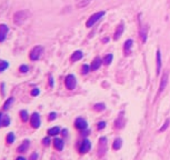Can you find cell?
Wrapping results in <instances>:
<instances>
[{
	"mask_svg": "<svg viewBox=\"0 0 170 160\" xmlns=\"http://www.w3.org/2000/svg\"><path fill=\"white\" fill-rule=\"evenodd\" d=\"M28 18H29V12L27 10H20L13 15V22L17 26H21L27 21Z\"/></svg>",
	"mask_w": 170,
	"mask_h": 160,
	"instance_id": "1",
	"label": "cell"
},
{
	"mask_svg": "<svg viewBox=\"0 0 170 160\" xmlns=\"http://www.w3.org/2000/svg\"><path fill=\"white\" fill-rule=\"evenodd\" d=\"M105 16V11H99V12H96V13H94L92 16L88 19V21H87V24H86V26H87L88 28H90V27H92L94 25L96 24V22H98L99 20L101 19L102 17Z\"/></svg>",
	"mask_w": 170,
	"mask_h": 160,
	"instance_id": "2",
	"label": "cell"
},
{
	"mask_svg": "<svg viewBox=\"0 0 170 160\" xmlns=\"http://www.w3.org/2000/svg\"><path fill=\"white\" fill-rule=\"evenodd\" d=\"M42 52H44V48L41 47V46H36V47L30 51V59L33 60V61L39 60L41 55H42Z\"/></svg>",
	"mask_w": 170,
	"mask_h": 160,
	"instance_id": "3",
	"label": "cell"
},
{
	"mask_svg": "<svg viewBox=\"0 0 170 160\" xmlns=\"http://www.w3.org/2000/svg\"><path fill=\"white\" fill-rule=\"evenodd\" d=\"M107 151V138L101 137L99 139V147H98V155L99 157H102Z\"/></svg>",
	"mask_w": 170,
	"mask_h": 160,
	"instance_id": "4",
	"label": "cell"
},
{
	"mask_svg": "<svg viewBox=\"0 0 170 160\" xmlns=\"http://www.w3.org/2000/svg\"><path fill=\"white\" fill-rule=\"evenodd\" d=\"M65 85H66V88L69 90H73L76 88V85H77V80H76V77L73 74H69L66 77L65 79Z\"/></svg>",
	"mask_w": 170,
	"mask_h": 160,
	"instance_id": "5",
	"label": "cell"
},
{
	"mask_svg": "<svg viewBox=\"0 0 170 160\" xmlns=\"http://www.w3.org/2000/svg\"><path fill=\"white\" fill-rule=\"evenodd\" d=\"M75 126L77 129L79 130H85V129L88 128V122L83 118H77L75 121Z\"/></svg>",
	"mask_w": 170,
	"mask_h": 160,
	"instance_id": "6",
	"label": "cell"
},
{
	"mask_svg": "<svg viewBox=\"0 0 170 160\" xmlns=\"http://www.w3.org/2000/svg\"><path fill=\"white\" fill-rule=\"evenodd\" d=\"M90 149H91V142L88 140V139H85V140L81 142V144H80V147H79L80 153H86V152H88Z\"/></svg>",
	"mask_w": 170,
	"mask_h": 160,
	"instance_id": "7",
	"label": "cell"
},
{
	"mask_svg": "<svg viewBox=\"0 0 170 160\" xmlns=\"http://www.w3.org/2000/svg\"><path fill=\"white\" fill-rule=\"evenodd\" d=\"M9 31V28L7 25L4 24H1L0 25V42H2L4 41L6 39V37H7V33Z\"/></svg>",
	"mask_w": 170,
	"mask_h": 160,
	"instance_id": "8",
	"label": "cell"
},
{
	"mask_svg": "<svg viewBox=\"0 0 170 160\" xmlns=\"http://www.w3.org/2000/svg\"><path fill=\"white\" fill-rule=\"evenodd\" d=\"M167 85H168V74L165 72L161 77V81H160V86H159V94H161L162 91L165 90Z\"/></svg>",
	"mask_w": 170,
	"mask_h": 160,
	"instance_id": "9",
	"label": "cell"
},
{
	"mask_svg": "<svg viewBox=\"0 0 170 160\" xmlns=\"http://www.w3.org/2000/svg\"><path fill=\"white\" fill-rule=\"evenodd\" d=\"M31 126L33 128H39L40 127V116L38 112H33L31 116Z\"/></svg>",
	"mask_w": 170,
	"mask_h": 160,
	"instance_id": "10",
	"label": "cell"
},
{
	"mask_svg": "<svg viewBox=\"0 0 170 160\" xmlns=\"http://www.w3.org/2000/svg\"><path fill=\"white\" fill-rule=\"evenodd\" d=\"M10 125V118L8 115L0 112V127H8Z\"/></svg>",
	"mask_w": 170,
	"mask_h": 160,
	"instance_id": "11",
	"label": "cell"
},
{
	"mask_svg": "<svg viewBox=\"0 0 170 160\" xmlns=\"http://www.w3.org/2000/svg\"><path fill=\"white\" fill-rule=\"evenodd\" d=\"M132 43H134V41L131 39L126 40V42L123 45V50H125V55L126 56H129V54H130L131 48H132Z\"/></svg>",
	"mask_w": 170,
	"mask_h": 160,
	"instance_id": "12",
	"label": "cell"
},
{
	"mask_svg": "<svg viewBox=\"0 0 170 160\" xmlns=\"http://www.w3.org/2000/svg\"><path fill=\"white\" fill-rule=\"evenodd\" d=\"M92 0H76V7L78 9H82L87 7Z\"/></svg>",
	"mask_w": 170,
	"mask_h": 160,
	"instance_id": "13",
	"label": "cell"
},
{
	"mask_svg": "<svg viewBox=\"0 0 170 160\" xmlns=\"http://www.w3.org/2000/svg\"><path fill=\"white\" fill-rule=\"evenodd\" d=\"M101 59L99 58V57H97V58L94 59V61H92V63H91V70L92 71H96L98 70L99 68H100V66H101Z\"/></svg>",
	"mask_w": 170,
	"mask_h": 160,
	"instance_id": "14",
	"label": "cell"
},
{
	"mask_svg": "<svg viewBox=\"0 0 170 160\" xmlns=\"http://www.w3.org/2000/svg\"><path fill=\"white\" fill-rule=\"evenodd\" d=\"M29 146H30V142H29V140H24L22 144H20L19 147H18V149H17V151L18 152H26L28 150V148H29Z\"/></svg>",
	"mask_w": 170,
	"mask_h": 160,
	"instance_id": "15",
	"label": "cell"
},
{
	"mask_svg": "<svg viewBox=\"0 0 170 160\" xmlns=\"http://www.w3.org/2000/svg\"><path fill=\"white\" fill-rule=\"evenodd\" d=\"M122 32H123V24H120V25H118V27H117V29H116L115 37H114V39L118 40L119 38L122 36Z\"/></svg>",
	"mask_w": 170,
	"mask_h": 160,
	"instance_id": "16",
	"label": "cell"
},
{
	"mask_svg": "<svg viewBox=\"0 0 170 160\" xmlns=\"http://www.w3.org/2000/svg\"><path fill=\"white\" fill-rule=\"evenodd\" d=\"M53 146H55V148L57 149V150L61 151V150L63 149V146H65V144H63V141L61 140V139H59V138H56V139H53Z\"/></svg>",
	"mask_w": 170,
	"mask_h": 160,
	"instance_id": "17",
	"label": "cell"
},
{
	"mask_svg": "<svg viewBox=\"0 0 170 160\" xmlns=\"http://www.w3.org/2000/svg\"><path fill=\"white\" fill-rule=\"evenodd\" d=\"M82 57H83L82 51H80V50L75 51V52L72 54V56H71V61H78V60H80Z\"/></svg>",
	"mask_w": 170,
	"mask_h": 160,
	"instance_id": "18",
	"label": "cell"
},
{
	"mask_svg": "<svg viewBox=\"0 0 170 160\" xmlns=\"http://www.w3.org/2000/svg\"><path fill=\"white\" fill-rule=\"evenodd\" d=\"M121 147H122V139L117 138V139L114 141V144H112V149H114V150H119Z\"/></svg>",
	"mask_w": 170,
	"mask_h": 160,
	"instance_id": "19",
	"label": "cell"
},
{
	"mask_svg": "<svg viewBox=\"0 0 170 160\" xmlns=\"http://www.w3.org/2000/svg\"><path fill=\"white\" fill-rule=\"evenodd\" d=\"M160 70H161V54L159 50H157V74H160Z\"/></svg>",
	"mask_w": 170,
	"mask_h": 160,
	"instance_id": "20",
	"label": "cell"
},
{
	"mask_svg": "<svg viewBox=\"0 0 170 160\" xmlns=\"http://www.w3.org/2000/svg\"><path fill=\"white\" fill-rule=\"evenodd\" d=\"M59 132H60L59 127H53V128L48 130V135H49V136H56V135H58Z\"/></svg>",
	"mask_w": 170,
	"mask_h": 160,
	"instance_id": "21",
	"label": "cell"
},
{
	"mask_svg": "<svg viewBox=\"0 0 170 160\" xmlns=\"http://www.w3.org/2000/svg\"><path fill=\"white\" fill-rule=\"evenodd\" d=\"M147 30H148L147 26H143V27L141 28V30H140V36H141V38H143V42H145L147 39Z\"/></svg>",
	"mask_w": 170,
	"mask_h": 160,
	"instance_id": "22",
	"label": "cell"
},
{
	"mask_svg": "<svg viewBox=\"0 0 170 160\" xmlns=\"http://www.w3.org/2000/svg\"><path fill=\"white\" fill-rule=\"evenodd\" d=\"M112 59H114V56L111 55V54H108L107 56H106V57H105V58H103V63H105V65H110L111 63V61H112Z\"/></svg>",
	"mask_w": 170,
	"mask_h": 160,
	"instance_id": "23",
	"label": "cell"
},
{
	"mask_svg": "<svg viewBox=\"0 0 170 160\" xmlns=\"http://www.w3.org/2000/svg\"><path fill=\"white\" fill-rule=\"evenodd\" d=\"M9 67L8 61H4V60H0V72L4 71Z\"/></svg>",
	"mask_w": 170,
	"mask_h": 160,
	"instance_id": "24",
	"label": "cell"
},
{
	"mask_svg": "<svg viewBox=\"0 0 170 160\" xmlns=\"http://www.w3.org/2000/svg\"><path fill=\"white\" fill-rule=\"evenodd\" d=\"M94 109H95L96 111H102V110L106 109V105L102 103V102H100V103H96L95 107H94Z\"/></svg>",
	"mask_w": 170,
	"mask_h": 160,
	"instance_id": "25",
	"label": "cell"
},
{
	"mask_svg": "<svg viewBox=\"0 0 170 160\" xmlns=\"http://www.w3.org/2000/svg\"><path fill=\"white\" fill-rule=\"evenodd\" d=\"M20 118H21V120L24 121V122H26V121L29 119V116H28L27 110H21V111H20Z\"/></svg>",
	"mask_w": 170,
	"mask_h": 160,
	"instance_id": "26",
	"label": "cell"
},
{
	"mask_svg": "<svg viewBox=\"0 0 170 160\" xmlns=\"http://www.w3.org/2000/svg\"><path fill=\"white\" fill-rule=\"evenodd\" d=\"M12 102H13V98L12 97H10L8 99V100H7V101L4 102V110H8L9 108H10V106H11V103Z\"/></svg>",
	"mask_w": 170,
	"mask_h": 160,
	"instance_id": "27",
	"label": "cell"
},
{
	"mask_svg": "<svg viewBox=\"0 0 170 160\" xmlns=\"http://www.w3.org/2000/svg\"><path fill=\"white\" fill-rule=\"evenodd\" d=\"M13 141H15V135H13V132H9L8 136H7V142L9 144H11Z\"/></svg>",
	"mask_w": 170,
	"mask_h": 160,
	"instance_id": "28",
	"label": "cell"
},
{
	"mask_svg": "<svg viewBox=\"0 0 170 160\" xmlns=\"http://www.w3.org/2000/svg\"><path fill=\"white\" fill-rule=\"evenodd\" d=\"M89 71H90V67L88 66V65H82V67H81V74H87Z\"/></svg>",
	"mask_w": 170,
	"mask_h": 160,
	"instance_id": "29",
	"label": "cell"
},
{
	"mask_svg": "<svg viewBox=\"0 0 170 160\" xmlns=\"http://www.w3.org/2000/svg\"><path fill=\"white\" fill-rule=\"evenodd\" d=\"M169 122H170V120H169V119H167V120L165 121L163 126H162L161 128H160V130H159V131H160V132H163V131H165V130L168 128V126H169Z\"/></svg>",
	"mask_w": 170,
	"mask_h": 160,
	"instance_id": "30",
	"label": "cell"
},
{
	"mask_svg": "<svg viewBox=\"0 0 170 160\" xmlns=\"http://www.w3.org/2000/svg\"><path fill=\"white\" fill-rule=\"evenodd\" d=\"M28 70H29V68H28L27 65H22V66H20V68H19V71L20 72H22V74L28 72Z\"/></svg>",
	"mask_w": 170,
	"mask_h": 160,
	"instance_id": "31",
	"label": "cell"
},
{
	"mask_svg": "<svg viewBox=\"0 0 170 160\" xmlns=\"http://www.w3.org/2000/svg\"><path fill=\"white\" fill-rule=\"evenodd\" d=\"M121 117H122V116H121V115H120V116H119V118H118V120L116 121V127H117V128H122L123 127V125H122V122H121Z\"/></svg>",
	"mask_w": 170,
	"mask_h": 160,
	"instance_id": "32",
	"label": "cell"
},
{
	"mask_svg": "<svg viewBox=\"0 0 170 160\" xmlns=\"http://www.w3.org/2000/svg\"><path fill=\"white\" fill-rule=\"evenodd\" d=\"M105 127H106V122H105V121H100L98 124V127H97V128H98V130H101V129H103Z\"/></svg>",
	"mask_w": 170,
	"mask_h": 160,
	"instance_id": "33",
	"label": "cell"
},
{
	"mask_svg": "<svg viewBox=\"0 0 170 160\" xmlns=\"http://www.w3.org/2000/svg\"><path fill=\"white\" fill-rule=\"evenodd\" d=\"M39 92H40V90L38 89V88H35V89L31 91V95L33 96V97H37V96L39 95Z\"/></svg>",
	"mask_w": 170,
	"mask_h": 160,
	"instance_id": "34",
	"label": "cell"
},
{
	"mask_svg": "<svg viewBox=\"0 0 170 160\" xmlns=\"http://www.w3.org/2000/svg\"><path fill=\"white\" fill-rule=\"evenodd\" d=\"M56 118H57V113L56 112H51L49 115V120H55Z\"/></svg>",
	"mask_w": 170,
	"mask_h": 160,
	"instance_id": "35",
	"label": "cell"
},
{
	"mask_svg": "<svg viewBox=\"0 0 170 160\" xmlns=\"http://www.w3.org/2000/svg\"><path fill=\"white\" fill-rule=\"evenodd\" d=\"M42 142H44V144H45V146H49V144H50V142H51V141H50V139H49V138H45L44 140H42Z\"/></svg>",
	"mask_w": 170,
	"mask_h": 160,
	"instance_id": "36",
	"label": "cell"
},
{
	"mask_svg": "<svg viewBox=\"0 0 170 160\" xmlns=\"http://www.w3.org/2000/svg\"><path fill=\"white\" fill-rule=\"evenodd\" d=\"M37 158H38V153H36V152H35V153H32L31 157H30V159L31 160H37Z\"/></svg>",
	"mask_w": 170,
	"mask_h": 160,
	"instance_id": "37",
	"label": "cell"
},
{
	"mask_svg": "<svg viewBox=\"0 0 170 160\" xmlns=\"http://www.w3.org/2000/svg\"><path fill=\"white\" fill-rule=\"evenodd\" d=\"M49 80H50V81H49V83H50V86L53 87V79H52V77H50V78H49Z\"/></svg>",
	"mask_w": 170,
	"mask_h": 160,
	"instance_id": "38",
	"label": "cell"
},
{
	"mask_svg": "<svg viewBox=\"0 0 170 160\" xmlns=\"http://www.w3.org/2000/svg\"><path fill=\"white\" fill-rule=\"evenodd\" d=\"M16 160H27V159H26L24 157H18V158H17Z\"/></svg>",
	"mask_w": 170,
	"mask_h": 160,
	"instance_id": "39",
	"label": "cell"
},
{
	"mask_svg": "<svg viewBox=\"0 0 170 160\" xmlns=\"http://www.w3.org/2000/svg\"><path fill=\"white\" fill-rule=\"evenodd\" d=\"M62 135L63 136H67V130L65 129V130H62Z\"/></svg>",
	"mask_w": 170,
	"mask_h": 160,
	"instance_id": "40",
	"label": "cell"
}]
</instances>
